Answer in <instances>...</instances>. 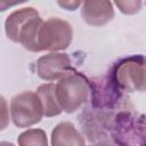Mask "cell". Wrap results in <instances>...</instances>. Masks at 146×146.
<instances>
[{
    "label": "cell",
    "instance_id": "cell-6",
    "mask_svg": "<svg viewBox=\"0 0 146 146\" xmlns=\"http://www.w3.org/2000/svg\"><path fill=\"white\" fill-rule=\"evenodd\" d=\"M10 116L18 128H29L39 123L43 116L41 102L33 91H23L10 99Z\"/></svg>",
    "mask_w": 146,
    "mask_h": 146
},
{
    "label": "cell",
    "instance_id": "cell-13",
    "mask_svg": "<svg viewBox=\"0 0 146 146\" xmlns=\"http://www.w3.org/2000/svg\"><path fill=\"white\" fill-rule=\"evenodd\" d=\"M57 3L66 10H75L78 7L82 6L81 1H58Z\"/></svg>",
    "mask_w": 146,
    "mask_h": 146
},
{
    "label": "cell",
    "instance_id": "cell-3",
    "mask_svg": "<svg viewBox=\"0 0 146 146\" xmlns=\"http://www.w3.org/2000/svg\"><path fill=\"white\" fill-rule=\"evenodd\" d=\"M55 90L63 112L73 113L87 103L90 94V83L83 74L71 72L58 80L55 84Z\"/></svg>",
    "mask_w": 146,
    "mask_h": 146
},
{
    "label": "cell",
    "instance_id": "cell-11",
    "mask_svg": "<svg viewBox=\"0 0 146 146\" xmlns=\"http://www.w3.org/2000/svg\"><path fill=\"white\" fill-rule=\"evenodd\" d=\"M18 146H48L47 135L42 129H27L18 138Z\"/></svg>",
    "mask_w": 146,
    "mask_h": 146
},
{
    "label": "cell",
    "instance_id": "cell-10",
    "mask_svg": "<svg viewBox=\"0 0 146 146\" xmlns=\"http://www.w3.org/2000/svg\"><path fill=\"white\" fill-rule=\"evenodd\" d=\"M36 95L42 105L43 116L52 117V116L59 115L63 112V110L57 100L54 83H43V84L39 86L36 89Z\"/></svg>",
    "mask_w": 146,
    "mask_h": 146
},
{
    "label": "cell",
    "instance_id": "cell-9",
    "mask_svg": "<svg viewBox=\"0 0 146 146\" xmlns=\"http://www.w3.org/2000/svg\"><path fill=\"white\" fill-rule=\"evenodd\" d=\"M51 146H84V138L71 122H60L51 131Z\"/></svg>",
    "mask_w": 146,
    "mask_h": 146
},
{
    "label": "cell",
    "instance_id": "cell-4",
    "mask_svg": "<svg viewBox=\"0 0 146 146\" xmlns=\"http://www.w3.org/2000/svg\"><path fill=\"white\" fill-rule=\"evenodd\" d=\"M112 139L119 146H146L145 116L131 112L117 113L111 124Z\"/></svg>",
    "mask_w": 146,
    "mask_h": 146
},
{
    "label": "cell",
    "instance_id": "cell-16",
    "mask_svg": "<svg viewBox=\"0 0 146 146\" xmlns=\"http://www.w3.org/2000/svg\"><path fill=\"white\" fill-rule=\"evenodd\" d=\"M0 146H15L13 143H9V141H1Z\"/></svg>",
    "mask_w": 146,
    "mask_h": 146
},
{
    "label": "cell",
    "instance_id": "cell-8",
    "mask_svg": "<svg viewBox=\"0 0 146 146\" xmlns=\"http://www.w3.org/2000/svg\"><path fill=\"white\" fill-rule=\"evenodd\" d=\"M81 17L91 26H103L114 17L113 3L111 1H83Z\"/></svg>",
    "mask_w": 146,
    "mask_h": 146
},
{
    "label": "cell",
    "instance_id": "cell-7",
    "mask_svg": "<svg viewBox=\"0 0 146 146\" xmlns=\"http://www.w3.org/2000/svg\"><path fill=\"white\" fill-rule=\"evenodd\" d=\"M71 72L73 68L67 54L49 52L36 60V74L44 81L60 80Z\"/></svg>",
    "mask_w": 146,
    "mask_h": 146
},
{
    "label": "cell",
    "instance_id": "cell-15",
    "mask_svg": "<svg viewBox=\"0 0 146 146\" xmlns=\"http://www.w3.org/2000/svg\"><path fill=\"white\" fill-rule=\"evenodd\" d=\"M1 103H2V110H3V119H2V127H1V129L3 130L6 128V125H7V119L5 117V114L7 112V103H6L5 97H1Z\"/></svg>",
    "mask_w": 146,
    "mask_h": 146
},
{
    "label": "cell",
    "instance_id": "cell-12",
    "mask_svg": "<svg viewBox=\"0 0 146 146\" xmlns=\"http://www.w3.org/2000/svg\"><path fill=\"white\" fill-rule=\"evenodd\" d=\"M114 5L120 9L122 14L133 15L141 9L143 2L141 1H115Z\"/></svg>",
    "mask_w": 146,
    "mask_h": 146
},
{
    "label": "cell",
    "instance_id": "cell-14",
    "mask_svg": "<svg viewBox=\"0 0 146 146\" xmlns=\"http://www.w3.org/2000/svg\"><path fill=\"white\" fill-rule=\"evenodd\" d=\"M89 146H119L112 138L110 139V138H107V137H105V138H99V139H97V140H95L92 144H90Z\"/></svg>",
    "mask_w": 146,
    "mask_h": 146
},
{
    "label": "cell",
    "instance_id": "cell-2",
    "mask_svg": "<svg viewBox=\"0 0 146 146\" xmlns=\"http://www.w3.org/2000/svg\"><path fill=\"white\" fill-rule=\"evenodd\" d=\"M111 81L122 91L146 92V57L133 55L115 63L111 71Z\"/></svg>",
    "mask_w": 146,
    "mask_h": 146
},
{
    "label": "cell",
    "instance_id": "cell-1",
    "mask_svg": "<svg viewBox=\"0 0 146 146\" xmlns=\"http://www.w3.org/2000/svg\"><path fill=\"white\" fill-rule=\"evenodd\" d=\"M43 23L38 10L25 7L13 11L5 22V32L8 39L19 43L29 51L36 52L38 33Z\"/></svg>",
    "mask_w": 146,
    "mask_h": 146
},
{
    "label": "cell",
    "instance_id": "cell-5",
    "mask_svg": "<svg viewBox=\"0 0 146 146\" xmlns=\"http://www.w3.org/2000/svg\"><path fill=\"white\" fill-rule=\"evenodd\" d=\"M73 39L71 24L59 17H50L43 21L36 39V52H56L68 48Z\"/></svg>",
    "mask_w": 146,
    "mask_h": 146
}]
</instances>
